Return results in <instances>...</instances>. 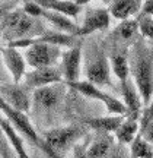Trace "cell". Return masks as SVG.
<instances>
[{
  "instance_id": "32",
  "label": "cell",
  "mask_w": 153,
  "mask_h": 158,
  "mask_svg": "<svg viewBox=\"0 0 153 158\" xmlns=\"http://www.w3.org/2000/svg\"><path fill=\"white\" fill-rule=\"evenodd\" d=\"M74 3H77L79 6H82L83 7V5H86V3H91L92 0H73Z\"/></svg>"
},
{
  "instance_id": "11",
  "label": "cell",
  "mask_w": 153,
  "mask_h": 158,
  "mask_svg": "<svg viewBox=\"0 0 153 158\" xmlns=\"http://www.w3.org/2000/svg\"><path fill=\"white\" fill-rule=\"evenodd\" d=\"M120 89H121V95H123V102H124L125 108H127V118H133V120H139L140 111H142V106H143V100L142 95L137 89L134 81H131L130 78L124 81V82H120Z\"/></svg>"
},
{
  "instance_id": "5",
  "label": "cell",
  "mask_w": 153,
  "mask_h": 158,
  "mask_svg": "<svg viewBox=\"0 0 153 158\" xmlns=\"http://www.w3.org/2000/svg\"><path fill=\"white\" fill-rule=\"evenodd\" d=\"M69 85L72 89H74L76 92H79L82 95L88 97V98H92V100H98L101 101L105 108L114 116H125L127 114V108H125L124 102L117 100L115 97L109 95L107 92L101 91L99 88H96L93 84L88 82V81H77V82H73V84H66Z\"/></svg>"
},
{
  "instance_id": "15",
  "label": "cell",
  "mask_w": 153,
  "mask_h": 158,
  "mask_svg": "<svg viewBox=\"0 0 153 158\" xmlns=\"http://www.w3.org/2000/svg\"><path fill=\"white\" fill-rule=\"evenodd\" d=\"M143 2L144 0H112L108 10L109 15L115 19L125 21V19H131L133 15H136L142 9Z\"/></svg>"
},
{
  "instance_id": "23",
  "label": "cell",
  "mask_w": 153,
  "mask_h": 158,
  "mask_svg": "<svg viewBox=\"0 0 153 158\" xmlns=\"http://www.w3.org/2000/svg\"><path fill=\"white\" fill-rule=\"evenodd\" d=\"M139 29V22L136 19H125L118 25V28L115 29V34L124 40H128L134 37L136 31Z\"/></svg>"
},
{
  "instance_id": "12",
  "label": "cell",
  "mask_w": 153,
  "mask_h": 158,
  "mask_svg": "<svg viewBox=\"0 0 153 158\" xmlns=\"http://www.w3.org/2000/svg\"><path fill=\"white\" fill-rule=\"evenodd\" d=\"M109 23H111V15L108 9H88L83 23L79 28V37L107 29Z\"/></svg>"
},
{
  "instance_id": "31",
  "label": "cell",
  "mask_w": 153,
  "mask_h": 158,
  "mask_svg": "<svg viewBox=\"0 0 153 158\" xmlns=\"http://www.w3.org/2000/svg\"><path fill=\"white\" fill-rule=\"evenodd\" d=\"M142 10L144 16H152L153 15V0H144L142 6Z\"/></svg>"
},
{
  "instance_id": "24",
  "label": "cell",
  "mask_w": 153,
  "mask_h": 158,
  "mask_svg": "<svg viewBox=\"0 0 153 158\" xmlns=\"http://www.w3.org/2000/svg\"><path fill=\"white\" fill-rule=\"evenodd\" d=\"M0 155H3V158H15L13 155H16L13 148L10 147L9 141H7L2 126H0Z\"/></svg>"
},
{
  "instance_id": "14",
  "label": "cell",
  "mask_w": 153,
  "mask_h": 158,
  "mask_svg": "<svg viewBox=\"0 0 153 158\" xmlns=\"http://www.w3.org/2000/svg\"><path fill=\"white\" fill-rule=\"evenodd\" d=\"M41 18L47 19L58 32L79 37L80 27L74 21H72V18H67V16H64V15H61V13H57V12H53V10H47V9L42 10Z\"/></svg>"
},
{
  "instance_id": "3",
  "label": "cell",
  "mask_w": 153,
  "mask_h": 158,
  "mask_svg": "<svg viewBox=\"0 0 153 158\" xmlns=\"http://www.w3.org/2000/svg\"><path fill=\"white\" fill-rule=\"evenodd\" d=\"M0 111L5 114V118L21 135L25 136L29 142H32L35 147L40 148L41 151H44L50 158H54L53 152L50 151V148L47 147L44 138L38 135V132L32 126V123H31L29 117L26 116V113H23L21 110H16V108H13L12 106H9L2 97H0Z\"/></svg>"
},
{
  "instance_id": "22",
  "label": "cell",
  "mask_w": 153,
  "mask_h": 158,
  "mask_svg": "<svg viewBox=\"0 0 153 158\" xmlns=\"http://www.w3.org/2000/svg\"><path fill=\"white\" fill-rule=\"evenodd\" d=\"M130 158H153V147L139 132L130 143Z\"/></svg>"
},
{
  "instance_id": "20",
  "label": "cell",
  "mask_w": 153,
  "mask_h": 158,
  "mask_svg": "<svg viewBox=\"0 0 153 158\" xmlns=\"http://www.w3.org/2000/svg\"><path fill=\"white\" fill-rule=\"evenodd\" d=\"M140 132V123L139 120H133V118H125L123 123L120 124V127L115 130V139L118 143L123 145H130L134 141L137 133Z\"/></svg>"
},
{
  "instance_id": "6",
  "label": "cell",
  "mask_w": 153,
  "mask_h": 158,
  "mask_svg": "<svg viewBox=\"0 0 153 158\" xmlns=\"http://www.w3.org/2000/svg\"><path fill=\"white\" fill-rule=\"evenodd\" d=\"M66 92V84H54L32 91V106L40 111H50L61 102Z\"/></svg>"
},
{
  "instance_id": "8",
  "label": "cell",
  "mask_w": 153,
  "mask_h": 158,
  "mask_svg": "<svg viewBox=\"0 0 153 158\" xmlns=\"http://www.w3.org/2000/svg\"><path fill=\"white\" fill-rule=\"evenodd\" d=\"M109 72H111L109 62L101 51H96L95 54L88 57V63H86L88 82L93 85H109L111 84Z\"/></svg>"
},
{
  "instance_id": "17",
  "label": "cell",
  "mask_w": 153,
  "mask_h": 158,
  "mask_svg": "<svg viewBox=\"0 0 153 158\" xmlns=\"http://www.w3.org/2000/svg\"><path fill=\"white\" fill-rule=\"evenodd\" d=\"M125 120V116H107V117H91L86 118L85 124L96 133H111L120 127V124Z\"/></svg>"
},
{
  "instance_id": "19",
  "label": "cell",
  "mask_w": 153,
  "mask_h": 158,
  "mask_svg": "<svg viewBox=\"0 0 153 158\" xmlns=\"http://www.w3.org/2000/svg\"><path fill=\"white\" fill-rule=\"evenodd\" d=\"M0 126H2V129L5 132V135L7 138L9 143H10V147L13 148V151L16 154V158H31L28 155V152H26V149H25V145H23V141H22V138H21V133L3 117H0Z\"/></svg>"
},
{
  "instance_id": "27",
  "label": "cell",
  "mask_w": 153,
  "mask_h": 158,
  "mask_svg": "<svg viewBox=\"0 0 153 158\" xmlns=\"http://www.w3.org/2000/svg\"><path fill=\"white\" fill-rule=\"evenodd\" d=\"M107 158H130V151L123 143H115L107 155Z\"/></svg>"
},
{
  "instance_id": "2",
  "label": "cell",
  "mask_w": 153,
  "mask_h": 158,
  "mask_svg": "<svg viewBox=\"0 0 153 158\" xmlns=\"http://www.w3.org/2000/svg\"><path fill=\"white\" fill-rule=\"evenodd\" d=\"M0 32L9 43H12L16 40L40 37L45 31L38 21H35V18L26 15L22 9H16L3 18L0 23Z\"/></svg>"
},
{
  "instance_id": "34",
  "label": "cell",
  "mask_w": 153,
  "mask_h": 158,
  "mask_svg": "<svg viewBox=\"0 0 153 158\" xmlns=\"http://www.w3.org/2000/svg\"><path fill=\"white\" fill-rule=\"evenodd\" d=\"M2 2H6V0H2Z\"/></svg>"
},
{
  "instance_id": "29",
  "label": "cell",
  "mask_w": 153,
  "mask_h": 158,
  "mask_svg": "<svg viewBox=\"0 0 153 158\" xmlns=\"http://www.w3.org/2000/svg\"><path fill=\"white\" fill-rule=\"evenodd\" d=\"M140 133H142L143 138L153 147V122H150L147 126H144V127L140 130Z\"/></svg>"
},
{
  "instance_id": "25",
  "label": "cell",
  "mask_w": 153,
  "mask_h": 158,
  "mask_svg": "<svg viewBox=\"0 0 153 158\" xmlns=\"http://www.w3.org/2000/svg\"><path fill=\"white\" fill-rule=\"evenodd\" d=\"M22 10L32 18H41V13L44 10V7H41L35 0H26V2L23 3Z\"/></svg>"
},
{
  "instance_id": "26",
  "label": "cell",
  "mask_w": 153,
  "mask_h": 158,
  "mask_svg": "<svg viewBox=\"0 0 153 158\" xmlns=\"http://www.w3.org/2000/svg\"><path fill=\"white\" fill-rule=\"evenodd\" d=\"M139 29L143 37L153 38V18L152 16H143L142 21L139 22Z\"/></svg>"
},
{
  "instance_id": "10",
  "label": "cell",
  "mask_w": 153,
  "mask_h": 158,
  "mask_svg": "<svg viewBox=\"0 0 153 158\" xmlns=\"http://www.w3.org/2000/svg\"><path fill=\"white\" fill-rule=\"evenodd\" d=\"M80 64H82V48L80 44L63 51L61 56V70L64 84L77 82L80 76Z\"/></svg>"
},
{
  "instance_id": "1",
  "label": "cell",
  "mask_w": 153,
  "mask_h": 158,
  "mask_svg": "<svg viewBox=\"0 0 153 158\" xmlns=\"http://www.w3.org/2000/svg\"><path fill=\"white\" fill-rule=\"evenodd\" d=\"M131 68L134 84L142 95L143 106L146 107L150 104L153 97V53H150L140 41L134 45Z\"/></svg>"
},
{
  "instance_id": "30",
  "label": "cell",
  "mask_w": 153,
  "mask_h": 158,
  "mask_svg": "<svg viewBox=\"0 0 153 158\" xmlns=\"http://www.w3.org/2000/svg\"><path fill=\"white\" fill-rule=\"evenodd\" d=\"M73 157L74 158H88L85 145H82V143H76V145L73 147Z\"/></svg>"
},
{
  "instance_id": "16",
  "label": "cell",
  "mask_w": 153,
  "mask_h": 158,
  "mask_svg": "<svg viewBox=\"0 0 153 158\" xmlns=\"http://www.w3.org/2000/svg\"><path fill=\"white\" fill-rule=\"evenodd\" d=\"M35 2L47 10L61 13L67 18H77V15L82 12V6L74 3L73 0H35Z\"/></svg>"
},
{
  "instance_id": "9",
  "label": "cell",
  "mask_w": 153,
  "mask_h": 158,
  "mask_svg": "<svg viewBox=\"0 0 153 158\" xmlns=\"http://www.w3.org/2000/svg\"><path fill=\"white\" fill-rule=\"evenodd\" d=\"M0 97L9 106H12L16 110H21L23 113H28L31 104H32V94L29 92V88L21 84L0 86Z\"/></svg>"
},
{
  "instance_id": "33",
  "label": "cell",
  "mask_w": 153,
  "mask_h": 158,
  "mask_svg": "<svg viewBox=\"0 0 153 158\" xmlns=\"http://www.w3.org/2000/svg\"><path fill=\"white\" fill-rule=\"evenodd\" d=\"M102 2H105V3H111L112 0H102Z\"/></svg>"
},
{
  "instance_id": "4",
  "label": "cell",
  "mask_w": 153,
  "mask_h": 158,
  "mask_svg": "<svg viewBox=\"0 0 153 158\" xmlns=\"http://www.w3.org/2000/svg\"><path fill=\"white\" fill-rule=\"evenodd\" d=\"M63 51L60 47L47 43H35L25 48V60L32 69L38 68H51L56 66L58 60H61Z\"/></svg>"
},
{
  "instance_id": "18",
  "label": "cell",
  "mask_w": 153,
  "mask_h": 158,
  "mask_svg": "<svg viewBox=\"0 0 153 158\" xmlns=\"http://www.w3.org/2000/svg\"><path fill=\"white\" fill-rule=\"evenodd\" d=\"M114 145V136L111 133H96L95 139L86 148L88 158H107Z\"/></svg>"
},
{
  "instance_id": "21",
  "label": "cell",
  "mask_w": 153,
  "mask_h": 158,
  "mask_svg": "<svg viewBox=\"0 0 153 158\" xmlns=\"http://www.w3.org/2000/svg\"><path fill=\"white\" fill-rule=\"evenodd\" d=\"M109 63H111L114 75L120 79V82H124L130 78V62L125 56V53H114Z\"/></svg>"
},
{
  "instance_id": "28",
  "label": "cell",
  "mask_w": 153,
  "mask_h": 158,
  "mask_svg": "<svg viewBox=\"0 0 153 158\" xmlns=\"http://www.w3.org/2000/svg\"><path fill=\"white\" fill-rule=\"evenodd\" d=\"M150 122H153V101H150V104L144 107L142 116H140V118H139V123H140V130H142L144 126H147Z\"/></svg>"
},
{
  "instance_id": "13",
  "label": "cell",
  "mask_w": 153,
  "mask_h": 158,
  "mask_svg": "<svg viewBox=\"0 0 153 158\" xmlns=\"http://www.w3.org/2000/svg\"><path fill=\"white\" fill-rule=\"evenodd\" d=\"M2 57L5 62L6 68L9 69V72L12 75L13 84H21V81H23V76L26 73V60L21 51L13 47H5L2 48Z\"/></svg>"
},
{
  "instance_id": "7",
  "label": "cell",
  "mask_w": 153,
  "mask_h": 158,
  "mask_svg": "<svg viewBox=\"0 0 153 158\" xmlns=\"http://www.w3.org/2000/svg\"><path fill=\"white\" fill-rule=\"evenodd\" d=\"M63 82H64V78H63L61 70L56 66L32 69L23 76V85L28 86L29 89H38V88L50 86L54 84H63Z\"/></svg>"
}]
</instances>
